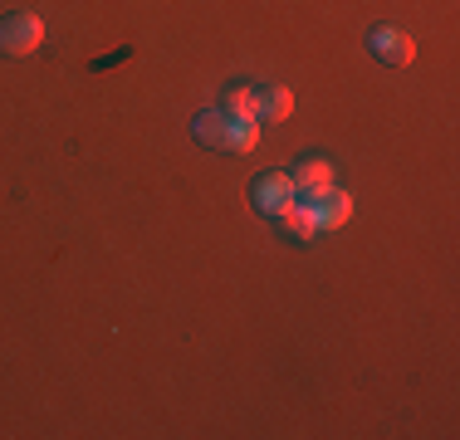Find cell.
Segmentation results:
<instances>
[{
    "mask_svg": "<svg viewBox=\"0 0 460 440\" xmlns=\"http://www.w3.org/2000/svg\"><path fill=\"white\" fill-rule=\"evenodd\" d=\"M196 142H206L216 152H250L260 142V123L255 118H235L226 108H211V113L196 118Z\"/></svg>",
    "mask_w": 460,
    "mask_h": 440,
    "instance_id": "1",
    "label": "cell"
},
{
    "mask_svg": "<svg viewBox=\"0 0 460 440\" xmlns=\"http://www.w3.org/2000/svg\"><path fill=\"white\" fill-rule=\"evenodd\" d=\"M40 44H45V20H40L35 10H15V15L0 20V54L25 59V54H35Z\"/></svg>",
    "mask_w": 460,
    "mask_h": 440,
    "instance_id": "2",
    "label": "cell"
},
{
    "mask_svg": "<svg viewBox=\"0 0 460 440\" xmlns=\"http://www.w3.org/2000/svg\"><path fill=\"white\" fill-rule=\"evenodd\" d=\"M250 201H255L260 216L279 220L294 201H299V191H294L289 172H265V176H255V186H250Z\"/></svg>",
    "mask_w": 460,
    "mask_h": 440,
    "instance_id": "3",
    "label": "cell"
},
{
    "mask_svg": "<svg viewBox=\"0 0 460 440\" xmlns=\"http://www.w3.org/2000/svg\"><path fill=\"white\" fill-rule=\"evenodd\" d=\"M299 206L314 216V225H319V230H338V225H348V216H353V196H348L343 186L309 191V196H299Z\"/></svg>",
    "mask_w": 460,
    "mask_h": 440,
    "instance_id": "4",
    "label": "cell"
},
{
    "mask_svg": "<svg viewBox=\"0 0 460 440\" xmlns=\"http://www.w3.org/2000/svg\"><path fill=\"white\" fill-rule=\"evenodd\" d=\"M367 49L377 54L382 64H397V69L416 59V44H411V35H407V30H397V25H377V30L367 35Z\"/></svg>",
    "mask_w": 460,
    "mask_h": 440,
    "instance_id": "5",
    "label": "cell"
},
{
    "mask_svg": "<svg viewBox=\"0 0 460 440\" xmlns=\"http://www.w3.org/2000/svg\"><path fill=\"white\" fill-rule=\"evenodd\" d=\"M289 113H294V93L284 84L255 88V123H284Z\"/></svg>",
    "mask_w": 460,
    "mask_h": 440,
    "instance_id": "6",
    "label": "cell"
},
{
    "mask_svg": "<svg viewBox=\"0 0 460 440\" xmlns=\"http://www.w3.org/2000/svg\"><path fill=\"white\" fill-rule=\"evenodd\" d=\"M289 181H294V191H299V196L323 191V186H333V167H328L323 157H304L299 167L289 172Z\"/></svg>",
    "mask_w": 460,
    "mask_h": 440,
    "instance_id": "7",
    "label": "cell"
},
{
    "mask_svg": "<svg viewBox=\"0 0 460 440\" xmlns=\"http://www.w3.org/2000/svg\"><path fill=\"white\" fill-rule=\"evenodd\" d=\"M279 220L289 225V235H294V240H314V235H319V225H314V216L304 211L299 201H294V206H289V211H284Z\"/></svg>",
    "mask_w": 460,
    "mask_h": 440,
    "instance_id": "8",
    "label": "cell"
},
{
    "mask_svg": "<svg viewBox=\"0 0 460 440\" xmlns=\"http://www.w3.org/2000/svg\"><path fill=\"white\" fill-rule=\"evenodd\" d=\"M226 113L255 118V88H230V93H226Z\"/></svg>",
    "mask_w": 460,
    "mask_h": 440,
    "instance_id": "9",
    "label": "cell"
}]
</instances>
